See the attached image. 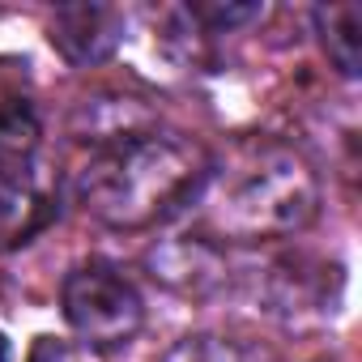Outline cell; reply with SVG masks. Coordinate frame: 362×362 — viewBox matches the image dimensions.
Returning a JSON list of instances; mask_svg holds the SVG:
<instances>
[{
	"label": "cell",
	"mask_w": 362,
	"mask_h": 362,
	"mask_svg": "<svg viewBox=\"0 0 362 362\" xmlns=\"http://www.w3.org/2000/svg\"><path fill=\"white\" fill-rule=\"evenodd\" d=\"M188 214L197 239L205 243L286 239L307 230L320 214V179L298 149L277 141H247L235 145L222 162H209Z\"/></svg>",
	"instance_id": "1"
},
{
	"label": "cell",
	"mask_w": 362,
	"mask_h": 362,
	"mask_svg": "<svg viewBox=\"0 0 362 362\" xmlns=\"http://www.w3.org/2000/svg\"><path fill=\"white\" fill-rule=\"evenodd\" d=\"M209 153L170 132H136L98 145L77 175V201L90 218L111 230H145L188 214L205 175Z\"/></svg>",
	"instance_id": "2"
},
{
	"label": "cell",
	"mask_w": 362,
	"mask_h": 362,
	"mask_svg": "<svg viewBox=\"0 0 362 362\" xmlns=\"http://www.w3.org/2000/svg\"><path fill=\"white\" fill-rule=\"evenodd\" d=\"M60 218V192L43 170V128L30 103L0 107V252L30 243Z\"/></svg>",
	"instance_id": "3"
},
{
	"label": "cell",
	"mask_w": 362,
	"mask_h": 362,
	"mask_svg": "<svg viewBox=\"0 0 362 362\" xmlns=\"http://www.w3.org/2000/svg\"><path fill=\"white\" fill-rule=\"evenodd\" d=\"M60 307L69 328L90 349H103V354L124 349L145 324V303L136 286L107 260L77 264L60 286Z\"/></svg>",
	"instance_id": "4"
},
{
	"label": "cell",
	"mask_w": 362,
	"mask_h": 362,
	"mask_svg": "<svg viewBox=\"0 0 362 362\" xmlns=\"http://www.w3.org/2000/svg\"><path fill=\"white\" fill-rule=\"evenodd\" d=\"M47 39L73 69H90L111 60L124 43V13L111 5H60L52 13Z\"/></svg>",
	"instance_id": "5"
},
{
	"label": "cell",
	"mask_w": 362,
	"mask_h": 362,
	"mask_svg": "<svg viewBox=\"0 0 362 362\" xmlns=\"http://www.w3.org/2000/svg\"><path fill=\"white\" fill-rule=\"evenodd\" d=\"M328 273L337 269H324V264H311V260H277L273 264V277H269V303L273 311H281L286 320H298L303 311H315L320 320L332 315V303L328 298Z\"/></svg>",
	"instance_id": "6"
},
{
	"label": "cell",
	"mask_w": 362,
	"mask_h": 362,
	"mask_svg": "<svg viewBox=\"0 0 362 362\" xmlns=\"http://www.w3.org/2000/svg\"><path fill=\"white\" fill-rule=\"evenodd\" d=\"M315 30L320 43L332 60V69L341 77H358L362 73V5L345 0V5H320L315 9Z\"/></svg>",
	"instance_id": "7"
},
{
	"label": "cell",
	"mask_w": 362,
	"mask_h": 362,
	"mask_svg": "<svg viewBox=\"0 0 362 362\" xmlns=\"http://www.w3.org/2000/svg\"><path fill=\"white\" fill-rule=\"evenodd\" d=\"M162 362H273V358L260 354V349H247L239 341H222V337L197 332V337L175 341Z\"/></svg>",
	"instance_id": "8"
},
{
	"label": "cell",
	"mask_w": 362,
	"mask_h": 362,
	"mask_svg": "<svg viewBox=\"0 0 362 362\" xmlns=\"http://www.w3.org/2000/svg\"><path fill=\"white\" fill-rule=\"evenodd\" d=\"M26 362H73V349H69L60 337H39Z\"/></svg>",
	"instance_id": "9"
},
{
	"label": "cell",
	"mask_w": 362,
	"mask_h": 362,
	"mask_svg": "<svg viewBox=\"0 0 362 362\" xmlns=\"http://www.w3.org/2000/svg\"><path fill=\"white\" fill-rule=\"evenodd\" d=\"M0 362H9V337L0 332Z\"/></svg>",
	"instance_id": "10"
}]
</instances>
